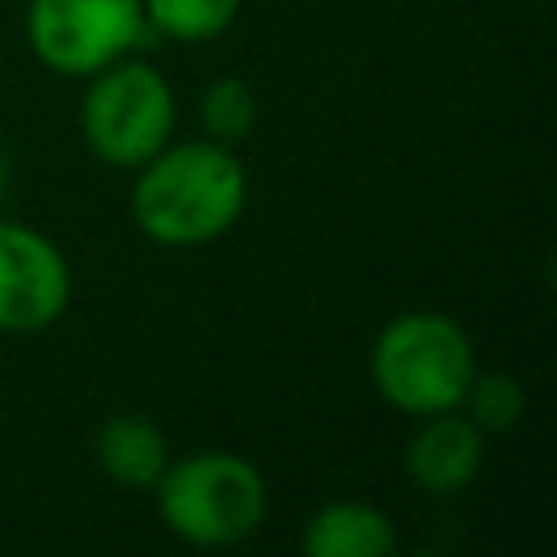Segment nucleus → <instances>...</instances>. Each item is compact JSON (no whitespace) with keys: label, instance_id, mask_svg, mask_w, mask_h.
<instances>
[{"label":"nucleus","instance_id":"2","mask_svg":"<svg viewBox=\"0 0 557 557\" xmlns=\"http://www.w3.org/2000/svg\"><path fill=\"white\" fill-rule=\"evenodd\" d=\"M157 509L174 535L200 548L248 540L265 518V479L239 453H187L157 479Z\"/></svg>","mask_w":557,"mask_h":557},{"label":"nucleus","instance_id":"12","mask_svg":"<svg viewBox=\"0 0 557 557\" xmlns=\"http://www.w3.org/2000/svg\"><path fill=\"white\" fill-rule=\"evenodd\" d=\"M461 405L470 409V418H474L483 431H505V426H513V422L522 418L527 396H522V387H518L509 374H479V370H474V379H470Z\"/></svg>","mask_w":557,"mask_h":557},{"label":"nucleus","instance_id":"11","mask_svg":"<svg viewBox=\"0 0 557 557\" xmlns=\"http://www.w3.org/2000/svg\"><path fill=\"white\" fill-rule=\"evenodd\" d=\"M200 122H205L209 139H218V144L244 139L252 131V122H257V96H252V87L239 83V78L209 83L205 96H200Z\"/></svg>","mask_w":557,"mask_h":557},{"label":"nucleus","instance_id":"5","mask_svg":"<svg viewBox=\"0 0 557 557\" xmlns=\"http://www.w3.org/2000/svg\"><path fill=\"white\" fill-rule=\"evenodd\" d=\"M144 0H30L26 35L57 74H83L122 61L144 35Z\"/></svg>","mask_w":557,"mask_h":557},{"label":"nucleus","instance_id":"3","mask_svg":"<svg viewBox=\"0 0 557 557\" xmlns=\"http://www.w3.org/2000/svg\"><path fill=\"white\" fill-rule=\"evenodd\" d=\"M370 379L383 400L405 413L457 409L474 379V348L444 313H396L370 352Z\"/></svg>","mask_w":557,"mask_h":557},{"label":"nucleus","instance_id":"1","mask_svg":"<svg viewBox=\"0 0 557 557\" xmlns=\"http://www.w3.org/2000/svg\"><path fill=\"white\" fill-rule=\"evenodd\" d=\"M248 200V174L244 161L231 152V144L218 139H191V144H165L139 165L131 209L148 239L196 248L218 239L235 226Z\"/></svg>","mask_w":557,"mask_h":557},{"label":"nucleus","instance_id":"13","mask_svg":"<svg viewBox=\"0 0 557 557\" xmlns=\"http://www.w3.org/2000/svg\"><path fill=\"white\" fill-rule=\"evenodd\" d=\"M4 191H9V157L0 148V205H4Z\"/></svg>","mask_w":557,"mask_h":557},{"label":"nucleus","instance_id":"9","mask_svg":"<svg viewBox=\"0 0 557 557\" xmlns=\"http://www.w3.org/2000/svg\"><path fill=\"white\" fill-rule=\"evenodd\" d=\"M96 461L122 487H157V479L170 466V444L157 422L122 413L96 431Z\"/></svg>","mask_w":557,"mask_h":557},{"label":"nucleus","instance_id":"6","mask_svg":"<svg viewBox=\"0 0 557 557\" xmlns=\"http://www.w3.org/2000/svg\"><path fill=\"white\" fill-rule=\"evenodd\" d=\"M65 305L70 265L61 248L22 222H0V331H44Z\"/></svg>","mask_w":557,"mask_h":557},{"label":"nucleus","instance_id":"10","mask_svg":"<svg viewBox=\"0 0 557 557\" xmlns=\"http://www.w3.org/2000/svg\"><path fill=\"white\" fill-rule=\"evenodd\" d=\"M239 13V0H144L148 26L178 44H205L218 39Z\"/></svg>","mask_w":557,"mask_h":557},{"label":"nucleus","instance_id":"8","mask_svg":"<svg viewBox=\"0 0 557 557\" xmlns=\"http://www.w3.org/2000/svg\"><path fill=\"white\" fill-rule=\"evenodd\" d=\"M300 548L309 557H387L396 553V527L366 500H331L305 522Z\"/></svg>","mask_w":557,"mask_h":557},{"label":"nucleus","instance_id":"4","mask_svg":"<svg viewBox=\"0 0 557 557\" xmlns=\"http://www.w3.org/2000/svg\"><path fill=\"white\" fill-rule=\"evenodd\" d=\"M87 148L109 165H144L174 135V91L144 61H113L83 96Z\"/></svg>","mask_w":557,"mask_h":557},{"label":"nucleus","instance_id":"7","mask_svg":"<svg viewBox=\"0 0 557 557\" xmlns=\"http://www.w3.org/2000/svg\"><path fill=\"white\" fill-rule=\"evenodd\" d=\"M405 470L418 487L435 496H453L470 487L474 474L483 470V426L470 413L461 418L457 409L426 413V422L405 444Z\"/></svg>","mask_w":557,"mask_h":557}]
</instances>
